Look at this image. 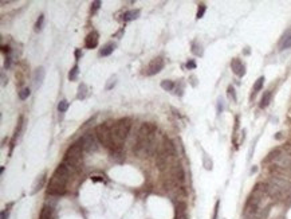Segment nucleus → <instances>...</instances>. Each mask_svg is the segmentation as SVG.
Returning a JSON list of instances; mask_svg holds the SVG:
<instances>
[{
	"mask_svg": "<svg viewBox=\"0 0 291 219\" xmlns=\"http://www.w3.org/2000/svg\"><path fill=\"white\" fill-rule=\"evenodd\" d=\"M156 126L153 124L145 122L142 124L141 128L138 129L136 142L133 147V152L140 156V158H146L152 156L157 149V141H156Z\"/></svg>",
	"mask_w": 291,
	"mask_h": 219,
	"instance_id": "obj_1",
	"label": "nucleus"
},
{
	"mask_svg": "<svg viewBox=\"0 0 291 219\" xmlns=\"http://www.w3.org/2000/svg\"><path fill=\"white\" fill-rule=\"evenodd\" d=\"M70 176V169L63 163L56 167L55 172L52 174L49 185H47V194L54 195V196H60L66 192V187H67Z\"/></svg>",
	"mask_w": 291,
	"mask_h": 219,
	"instance_id": "obj_2",
	"label": "nucleus"
},
{
	"mask_svg": "<svg viewBox=\"0 0 291 219\" xmlns=\"http://www.w3.org/2000/svg\"><path fill=\"white\" fill-rule=\"evenodd\" d=\"M83 151H85L83 145L79 140L77 142H74V144L67 149V152H66L63 164L70 169V172H79V171L82 169V164H83L82 152Z\"/></svg>",
	"mask_w": 291,
	"mask_h": 219,
	"instance_id": "obj_3",
	"label": "nucleus"
},
{
	"mask_svg": "<svg viewBox=\"0 0 291 219\" xmlns=\"http://www.w3.org/2000/svg\"><path fill=\"white\" fill-rule=\"evenodd\" d=\"M176 155V151H174V145L168 137L164 136L163 137V141L158 147V151H157V159H156V164L158 167L160 171H164L169 167L170 161L173 160Z\"/></svg>",
	"mask_w": 291,
	"mask_h": 219,
	"instance_id": "obj_4",
	"label": "nucleus"
},
{
	"mask_svg": "<svg viewBox=\"0 0 291 219\" xmlns=\"http://www.w3.org/2000/svg\"><path fill=\"white\" fill-rule=\"evenodd\" d=\"M95 135H97V139L101 144L105 147L106 149L112 151L113 155H118L121 152L120 148L116 147V142H114V137H113V131H112V124L110 122H105L101 124V125L97 126L95 129Z\"/></svg>",
	"mask_w": 291,
	"mask_h": 219,
	"instance_id": "obj_5",
	"label": "nucleus"
},
{
	"mask_svg": "<svg viewBox=\"0 0 291 219\" xmlns=\"http://www.w3.org/2000/svg\"><path fill=\"white\" fill-rule=\"evenodd\" d=\"M132 128V120L127 117H123L120 118L117 122H114V125L112 126V131H113V137H114V142H116V147L117 148L122 149V142L125 141V139L129 135V131Z\"/></svg>",
	"mask_w": 291,
	"mask_h": 219,
	"instance_id": "obj_6",
	"label": "nucleus"
},
{
	"mask_svg": "<svg viewBox=\"0 0 291 219\" xmlns=\"http://www.w3.org/2000/svg\"><path fill=\"white\" fill-rule=\"evenodd\" d=\"M97 135H95V132H87V133H85L83 137L81 139V142H82V145H83V149L86 152H94V151H97L98 148V145H97Z\"/></svg>",
	"mask_w": 291,
	"mask_h": 219,
	"instance_id": "obj_7",
	"label": "nucleus"
},
{
	"mask_svg": "<svg viewBox=\"0 0 291 219\" xmlns=\"http://www.w3.org/2000/svg\"><path fill=\"white\" fill-rule=\"evenodd\" d=\"M164 67V59L161 58V56H157V58L152 59L149 62V65L146 66L145 69V74L146 75H154L157 73H160L161 70Z\"/></svg>",
	"mask_w": 291,
	"mask_h": 219,
	"instance_id": "obj_8",
	"label": "nucleus"
},
{
	"mask_svg": "<svg viewBox=\"0 0 291 219\" xmlns=\"http://www.w3.org/2000/svg\"><path fill=\"white\" fill-rule=\"evenodd\" d=\"M231 67H232L233 73H235L237 77H243V75L246 74V67H244L243 62H242L239 58L232 59V62H231Z\"/></svg>",
	"mask_w": 291,
	"mask_h": 219,
	"instance_id": "obj_9",
	"label": "nucleus"
},
{
	"mask_svg": "<svg viewBox=\"0 0 291 219\" xmlns=\"http://www.w3.org/2000/svg\"><path fill=\"white\" fill-rule=\"evenodd\" d=\"M291 47V27L282 35L279 40V50H286Z\"/></svg>",
	"mask_w": 291,
	"mask_h": 219,
	"instance_id": "obj_10",
	"label": "nucleus"
},
{
	"mask_svg": "<svg viewBox=\"0 0 291 219\" xmlns=\"http://www.w3.org/2000/svg\"><path fill=\"white\" fill-rule=\"evenodd\" d=\"M98 39H99L98 32H95V31L90 32L85 39V46L87 47V49H94V47H97V45H98Z\"/></svg>",
	"mask_w": 291,
	"mask_h": 219,
	"instance_id": "obj_11",
	"label": "nucleus"
},
{
	"mask_svg": "<svg viewBox=\"0 0 291 219\" xmlns=\"http://www.w3.org/2000/svg\"><path fill=\"white\" fill-rule=\"evenodd\" d=\"M43 78H44V69H43V67L36 69L35 75H34V82H35V86H39V85L42 83Z\"/></svg>",
	"mask_w": 291,
	"mask_h": 219,
	"instance_id": "obj_12",
	"label": "nucleus"
},
{
	"mask_svg": "<svg viewBox=\"0 0 291 219\" xmlns=\"http://www.w3.org/2000/svg\"><path fill=\"white\" fill-rule=\"evenodd\" d=\"M138 15H140V11H138V9H132V11L125 12V15H123V20L125 22L134 20V19L138 18Z\"/></svg>",
	"mask_w": 291,
	"mask_h": 219,
	"instance_id": "obj_13",
	"label": "nucleus"
},
{
	"mask_svg": "<svg viewBox=\"0 0 291 219\" xmlns=\"http://www.w3.org/2000/svg\"><path fill=\"white\" fill-rule=\"evenodd\" d=\"M39 219H54V216H52V208L49 207V206H44V207H43Z\"/></svg>",
	"mask_w": 291,
	"mask_h": 219,
	"instance_id": "obj_14",
	"label": "nucleus"
},
{
	"mask_svg": "<svg viewBox=\"0 0 291 219\" xmlns=\"http://www.w3.org/2000/svg\"><path fill=\"white\" fill-rule=\"evenodd\" d=\"M44 180H46V174H43L40 178H38V180H36L35 184H34V190H32V194L38 192V191H39V190L43 187V184H44Z\"/></svg>",
	"mask_w": 291,
	"mask_h": 219,
	"instance_id": "obj_15",
	"label": "nucleus"
},
{
	"mask_svg": "<svg viewBox=\"0 0 291 219\" xmlns=\"http://www.w3.org/2000/svg\"><path fill=\"white\" fill-rule=\"evenodd\" d=\"M271 97H273V92H271V90H268V92H266V93H264V96L262 97L260 108H266L267 105H268L270 101H271Z\"/></svg>",
	"mask_w": 291,
	"mask_h": 219,
	"instance_id": "obj_16",
	"label": "nucleus"
},
{
	"mask_svg": "<svg viewBox=\"0 0 291 219\" xmlns=\"http://www.w3.org/2000/svg\"><path fill=\"white\" fill-rule=\"evenodd\" d=\"M114 51V45L113 43H107V45H105L102 47V50H101V55L103 56H107V55H110Z\"/></svg>",
	"mask_w": 291,
	"mask_h": 219,
	"instance_id": "obj_17",
	"label": "nucleus"
},
{
	"mask_svg": "<svg viewBox=\"0 0 291 219\" xmlns=\"http://www.w3.org/2000/svg\"><path fill=\"white\" fill-rule=\"evenodd\" d=\"M263 83H264V77H260V78L255 82V85H254V89H252V94H255V93L259 92V90L263 88Z\"/></svg>",
	"mask_w": 291,
	"mask_h": 219,
	"instance_id": "obj_18",
	"label": "nucleus"
},
{
	"mask_svg": "<svg viewBox=\"0 0 291 219\" xmlns=\"http://www.w3.org/2000/svg\"><path fill=\"white\" fill-rule=\"evenodd\" d=\"M161 88H163L164 90H173V88H174V83L172 82V81H163L161 82Z\"/></svg>",
	"mask_w": 291,
	"mask_h": 219,
	"instance_id": "obj_19",
	"label": "nucleus"
},
{
	"mask_svg": "<svg viewBox=\"0 0 291 219\" xmlns=\"http://www.w3.org/2000/svg\"><path fill=\"white\" fill-rule=\"evenodd\" d=\"M86 90H87V86H86L85 83L79 85V89H78V98L79 99H82V98L86 97Z\"/></svg>",
	"mask_w": 291,
	"mask_h": 219,
	"instance_id": "obj_20",
	"label": "nucleus"
},
{
	"mask_svg": "<svg viewBox=\"0 0 291 219\" xmlns=\"http://www.w3.org/2000/svg\"><path fill=\"white\" fill-rule=\"evenodd\" d=\"M78 73H79V70H78V66L75 65L73 69H71V71L69 73V78H70V81H74V79H77V77H78Z\"/></svg>",
	"mask_w": 291,
	"mask_h": 219,
	"instance_id": "obj_21",
	"label": "nucleus"
},
{
	"mask_svg": "<svg viewBox=\"0 0 291 219\" xmlns=\"http://www.w3.org/2000/svg\"><path fill=\"white\" fill-rule=\"evenodd\" d=\"M30 94H31L30 89H28V88H24V89H22L20 92H19V98H20V99H26V98L30 97Z\"/></svg>",
	"mask_w": 291,
	"mask_h": 219,
	"instance_id": "obj_22",
	"label": "nucleus"
},
{
	"mask_svg": "<svg viewBox=\"0 0 291 219\" xmlns=\"http://www.w3.org/2000/svg\"><path fill=\"white\" fill-rule=\"evenodd\" d=\"M67 108H69V102L66 101V99H62V101L59 102V105H58V110L60 113H65L66 110H67Z\"/></svg>",
	"mask_w": 291,
	"mask_h": 219,
	"instance_id": "obj_23",
	"label": "nucleus"
},
{
	"mask_svg": "<svg viewBox=\"0 0 291 219\" xmlns=\"http://www.w3.org/2000/svg\"><path fill=\"white\" fill-rule=\"evenodd\" d=\"M43 22H44V16L40 15V16H39V19L36 20V24H35V30H36V31L42 30V27H43Z\"/></svg>",
	"mask_w": 291,
	"mask_h": 219,
	"instance_id": "obj_24",
	"label": "nucleus"
},
{
	"mask_svg": "<svg viewBox=\"0 0 291 219\" xmlns=\"http://www.w3.org/2000/svg\"><path fill=\"white\" fill-rule=\"evenodd\" d=\"M204 12H205V6L204 4H200V7H199V11H197V18L200 19L203 15H204Z\"/></svg>",
	"mask_w": 291,
	"mask_h": 219,
	"instance_id": "obj_25",
	"label": "nucleus"
},
{
	"mask_svg": "<svg viewBox=\"0 0 291 219\" xmlns=\"http://www.w3.org/2000/svg\"><path fill=\"white\" fill-rule=\"evenodd\" d=\"M219 206H220V202H216V206H215V212H213V218L212 219H217V214H219Z\"/></svg>",
	"mask_w": 291,
	"mask_h": 219,
	"instance_id": "obj_26",
	"label": "nucleus"
},
{
	"mask_svg": "<svg viewBox=\"0 0 291 219\" xmlns=\"http://www.w3.org/2000/svg\"><path fill=\"white\" fill-rule=\"evenodd\" d=\"M91 6H93V7H91V11L95 12V11H97V9L99 8V6H101V2H94Z\"/></svg>",
	"mask_w": 291,
	"mask_h": 219,
	"instance_id": "obj_27",
	"label": "nucleus"
},
{
	"mask_svg": "<svg viewBox=\"0 0 291 219\" xmlns=\"http://www.w3.org/2000/svg\"><path fill=\"white\" fill-rule=\"evenodd\" d=\"M8 218V210H4L2 212V219H7Z\"/></svg>",
	"mask_w": 291,
	"mask_h": 219,
	"instance_id": "obj_28",
	"label": "nucleus"
},
{
	"mask_svg": "<svg viewBox=\"0 0 291 219\" xmlns=\"http://www.w3.org/2000/svg\"><path fill=\"white\" fill-rule=\"evenodd\" d=\"M188 67H195V63H193V62H188Z\"/></svg>",
	"mask_w": 291,
	"mask_h": 219,
	"instance_id": "obj_29",
	"label": "nucleus"
}]
</instances>
